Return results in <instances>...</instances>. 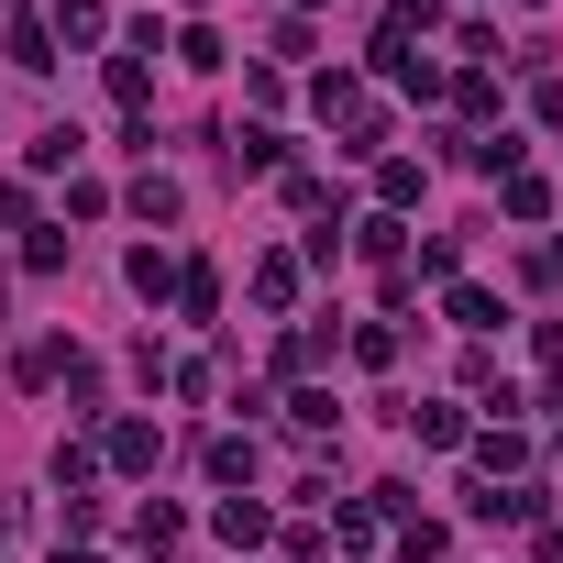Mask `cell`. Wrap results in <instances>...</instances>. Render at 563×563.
<instances>
[{
	"label": "cell",
	"mask_w": 563,
	"mask_h": 563,
	"mask_svg": "<svg viewBox=\"0 0 563 563\" xmlns=\"http://www.w3.org/2000/svg\"><path fill=\"white\" fill-rule=\"evenodd\" d=\"M133 210H144V221H177V210H188V188H177V177H155V166H144V177H133Z\"/></svg>",
	"instance_id": "19"
},
{
	"label": "cell",
	"mask_w": 563,
	"mask_h": 563,
	"mask_svg": "<svg viewBox=\"0 0 563 563\" xmlns=\"http://www.w3.org/2000/svg\"><path fill=\"white\" fill-rule=\"evenodd\" d=\"M376 199L409 210V199H420V155H376Z\"/></svg>",
	"instance_id": "18"
},
{
	"label": "cell",
	"mask_w": 563,
	"mask_h": 563,
	"mask_svg": "<svg viewBox=\"0 0 563 563\" xmlns=\"http://www.w3.org/2000/svg\"><path fill=\"white\" fill-rule=\"evenodd\" d=\"M442 310H453V332H497V321H508V310H497V299H486V288H453V299H442Z\"/></svg>",
	"instance_id": "21"
},
{
	"label": "cell",
	"mask_w": 563,
	"mask_h": 563,
	"mask_svg": "<svg viewBox=\"0 0 563 563\" xmlns=\"http://www.w3.org/2000/svg\"><path fill=\"white\" fill-rule=\"evenodd\" d=\"M122 276H133V299H177V265H166L155 243H133V265H122Z\"/></svg>",
	"instance_id": "16"
},
{
	"label": "cell",
	"mask_w": 563,
	"mask_h": 563,
	"mask_svg": "<svg viewBox=\"0 0 563 563\" xmlns=\"http://www.w3.org/2000/svg\"><path fill=\"white\" fill-rule=\"evenodd\" d=\"M332 541L343 552H376V508H332Z\"/></svg>",
	"instance_id": "27"
},
{
	"label": "cell",
	"mask_w": 563,
	"mask_h": 563,
	"mask_svg": "<svg viewBox=\"0 0 563 563\" xmlns=\"http://www.w3.org/2000/svg\"><path fill=\"white\" fill-rule=\"evenodd\" d=\"M254 310H276V321L299 310V254H265V265H254Z\"/></svg>",
	"instance_id": "7"
},
{
	"label": "cell",
	"mask_w": 563,
	"mask_h": 563,
	"mask_svg": "<svg viewBox=\"0 0 563 563\" xmlns=\"http://www.w3.org/2000/svg\"><path fill=\"white\" fill-rule=\"evenodd\" d=\"M464 453H475V475H486V486H519V464H530L519 420H497V431H464Z\"/></svg>",
	"instance_id": "4"
},
{
	"label": "cell",
	"mask_w": 563,
	"mask_h": 563,
	"mask_svg": "<svg viewBox=\"0 0 563 563\" xmlns=\"http://www.w3.org/2000/svg\"><path fill=\"white\" fill-rule=\"evenodd\" d=\"M12 530H23V497H0V541H12Z\"/></svg>",
	"instance_id": "30"
},
{
	"label": "cell",
	"mask_w": 563,
	"mask_h": 563,
	"mask_svg": "<svg viewBox=\"0 0 563 563\" xmlns=\"http://www.w3.org/2000/svg\"><path fill=\"white\" fill-rule=\"evenodd\" d=\"M0 56H12L23 78H45V67H56V34H45V23H12V45H0Z\"/></svg>",
	"instance_id": "17"
},
{
	"label": "cell",
	"mask_w": 563,
	"mask_h": 563,
	"mask_svg": "<svg viewBox=\"0 0 563 563\" xmlns=\"http://www.w3.org/2000/svg\"><path fill=\"white\" fill-rule=\"evenodd\" d=\"M398 563H442V519H431V508L398 530Z\"/></svg>",
	"instance_id": "26"
},
{
	"label": "cell",
	"mask_w": 563,
	"mask_h": 563,
	"mask_svg": "<svg viewBox=\"0 0 563 563\" xmlns=\"http://www.w3.org/2000/svg\"><path fill=\"white\" fill-rule=\"evenodd\" d=\"M310 365H332V332H288L276 343V376H310Z\"/></svg>",
	"instance_id": "20"
},
{
	"label": "cell",
	"mask_w": 563,
	"mask_h": 563,
	"mask_svg": "<svg viewBox=\"0 0 563 563\" xmlns=\"http://www.w3.org/2000/svg\"><path fill=\"white\" fill-rule=\"evenodd\" d=\"M464 508H475L486 530H541V519H552V497H541V486H475Z\"/></svg>",
	"instance_id": "2"
},
{
	"label": "cell",
	"mask_w": 563,
	"mask_h": 563,
	"mask_svg": "<svg viewBox=\"0 0 563 563\" xmlns=\"http://www.w3.org/2000/svg\"><path fill=\"white\" fill-rule=\"evenodd\" d=\"M89 475H100V453L89 442H56V497H89Z\"/></svg>",
	"instance_id": "23"
},
{
	"label": "cell",
	"mask_w": 563,
	"mask_h": 563,
	"mask_svg": "<svg viewBox=\"0 0 563 563\" xmlns=\"http://www.w3.org/2000/svg\"><path fill=\"white\" fill-rule=\"evenodd\" d=\"M0 310H12V288H0Z\"/></svg>",
	"instance_id": "33"
},
{
	"label": "cell",
	"mask_w": 563,
	"mask_h": 563,
	"mask_svg": "<svg viewBox=\"0 0 563 563\" xmlns=\"http://www.w3.org/2000/svg\"><path fill=\"white\" fill-rule=\"evenodd\" d=\"M541 563H563V519H541Z\"/></svg>",
	"instance_id": "29"
},
{
	"label": "cell",
	"mask_w": 563,
	"mask_h": 563,
	"mask_svg": "<svg viewBox=\"0 0 563 563\" xmlns=\"http://www.w3.org/2000/svg\"><path fill=\"white\" fill-rule=\"evenodd\" d=\"M376 78H387V89H409V100H442V67H431V56H409V34H376Z\"/></svg>",
	"instance_id": "3"
},
{
	"label": "cell",
	"mask_w": 563,
	"mask_h": 563,
	"mask_svg": "<svg viewBox=\"0 0 563 563\" xmlns=\"http://www.w3.org/2000/svg\"><path fill=\"white\" fill-rule=\"evenodd\" d=\"M442 23V0H387V34H431Z\"/></svg>",
	"instance_id": "28"
},
{
	"label": "cell",
	"mask_w": 563,
	"mask_h": 563,
	"mask_svg": "<svg viewBox=\"0 0 563 563\" xmlns=\"http://www.w3.org/2000/svg\"><path fill=\"white\" fill-rule=\"evenodd\" d=\"M288 420H299V431H310V442H321V431H332V420H343V409H332V387H299V398H288Z\"/></svg>",
	"instance_id": "25"
},
{
	"label": "cell",
	"mask_w": 563,
	"mask_h": 563,
	"mask_svg": "<svg viewBox=\"0 0 563 563\" xmlns=\"http://www.w3.org/2000/svg\"><path fill=\"white\" fill-rule=\"evenodd\" d=\"M541 122H563V78H552V89H541Z\"/></svg>",
	"instance_id": "31"
},
{
	"label": "cell",
	"mask_w": 563,
	"mask_h": 563,
	"mask_svg": "<svg viewBox=\"0 0 563 563\" xmlns=\"http://www.w3.org/2000/svg\"><path fill=\"white\" fill-rule=\"evenodd\" d=\"M210 486H254V431H210Z\"/></svg>",
	"instance_id": "8"
},
{
	"label": "cell",
	"mask_w": 563,
	"mask_h": 563,
	"mask_svg": "<svg viewBox=\"0 0 563 563\" xmlns=\"http://www.w3.org/2000/svg\"><path fill=\"white\" fill-rule=\"evenodd\" d=\"M188 12H210V0H188Z\"/></svg>",
	"instance_id": "34"
},
{
	"label": "cell",
	"mask_w": 563,
	"mask_h": 563,
	"mask_svg": "<svg viewBox=\"0 0 563 563\" xmlns=\"http://www.w3.org/2000/svg\"><path fill=\"white\" fill-rule=\"evenodd\" d=\"M144 56H155V23H133V56H111V100H122V111L155 100V67H144Z\"/></svg>",
	"instance_id": "6"
},
{
	"label": "cell",
	"mask_w": 563,
	"mask_h": 563,
	"mask_svg": "<svg viewBox=\"0 0 563 563\" xmlns=\"http://www.w3.org/2000/svg\"><path fill=\"white\" fill-rule=\"evenodd\" d=\"M67 365H78V343H56V332L23 343V387H67Z\"/></svg>",
	"instance_id": "15"
},
{
	"label": "cell",
	"mask_w": 563,
	"mask_h": 563,
	"mask_svg": "<svg viewBox=\"0 0 563 563\" xmlns=\"http://www.w3.org/2000/svg\"><path fill=\"white\" fill-rule=\"evenodd\" d=\"M210 530H221L232 552H254V541H265L276 519H265V497H221V508H210Z\"/></svg>",
	"instance_id": "9"
},
{
	"label": "cell",
	"mask_w": 563,
	"mask_h": 563,
	"mask_svg": "<svg viewBox=\"0 0 563 563\" xmlns=\"http://www.w3.org/2000/svg\"><path fill=\"white\" fill-rule=\"evenodd\" d=\"M453 100H464V122H497V78H486V67H464V78H453Z\"/></svg>",
	"instance_id": "24"
},
{
	"label": "cell",
	"mask_w": 563,
	"mask_h": 563,
	"mask_svg": "<svg viewBox=\"0 0 563 563\" xmlns=\"http://www.w3.org/2000/svg\"><path fill=\"white\" fill-rule=\"evenodd\" d=\"M420 442H464V409H442V398H420V409H398Z\"/></svg>",
	"instance_id": "22"
},
{
	"label": "cell",
	"mask_w": 563,
	"mask_h": 563,
	"mask_svg": "<svg viewBox=\"0 0 563 563\" xmlns=\"http://www.w3.org/2000/svg\"><path fill=\"white\" fill-rule=\"evenodd\" d=\"M133 541H144V552H177V541H188V508L144 497V508H133Z\"/></svg>",
	"instance_id": "11"
},
{
	"label": "cell",
	"mask_w": 563,
	"mask_h": 563,
	"mask_svg": "<svg viewBox=\"0 0 563 563\" xmlns=\"http://www.w3.org/2000/svg\"><path fill=\"white\" fill-rule=\"evenodd\" d=\"M497 199H508V221H552V177H530V166L497 177Z\"/></svg>",
	"instance_id": "14"
},
{
	"label": "cell",
	"mask_w": 563,
	"mask_h": 563,
	"mask_svg": "<svg viewBox=\"0 0 563 563\" xmlns=\"http://www.w3.org/2000/svg\"><path fill=\"white\" fill-rule=\"evenodd\" d=\"M177 310L188 321H221V265H177Z\"/></svg>",
	"instance_id": "12"
},
{
	"label": "cell",
	"mask_w": 563,
	"mask_h": 563,
	"mask_svg": "<svg viewBox=\"0 0 563 563\" xmlns=\"http://www.w3.org/2000/svg\"><path fill=\"white\" fill-rule=\"evenodd\" d=\"M45 34H56V45H100V34H111V0H56Z\"/></svg>",
	"instance_id": "10"
},
{
	"label": "cell",
	"mask_w": 563,
	"mask_h": 563,
	"mask_svg": "<svg viewBox=\"0 0 563 563\" xmlns=\"http://www.w3.org/2000/svg\"><path fill=\"white\" fill-rule=\"evenodd\" d=\"M232 166H243V177H276V166H288V144H276L265 122H243V133H232Z\"/></svg>",
	"instance_id": "13"
},
{
	"label": "cell",
	"mask_w": 563,
	"mask_h": 563,
	"mask_svg": "<svg viewBox=\"0 0 563 563\" xmlns=\"http://www.w3.org/2000/svg\"><path fill=\"white\" fill-rule=\"evenodd\" d=\"M310 111L343 133V155H376L387 144V111H376V89L354 78V67H332V78H310Z\"/></svg>",
	"instance_id": "1"
},
{
	"label": "cell",
	"mask_w": 563,
	"mask_h": 563,
	"mask_svg": "<svg viewBox=\"0 0 563 563\" xmlns=\"http://www.w3.org/2000/svg\"><path fill=\"white\" fill-rule=\"evenodd\" d=\"M310 12H321V0H299V23H310Z\"/></svg>",
	"instance_id": "32"
},
{
	"label": "cell",
	"mask_w": 563,
	"mask_h": 563,
	"mask_svg": "<svg viewBox=\"0 0 563 563\" xmlns=\"http://www.w3.org/2000/svg\"><path fill=\"white\" fill-rule=\"evenodd\" d=\"M155 453H166V431H155V420H111V442H100V464H111V475H155Z\"/></svg>",
	"instance_id": "5"
}]
</instances>
